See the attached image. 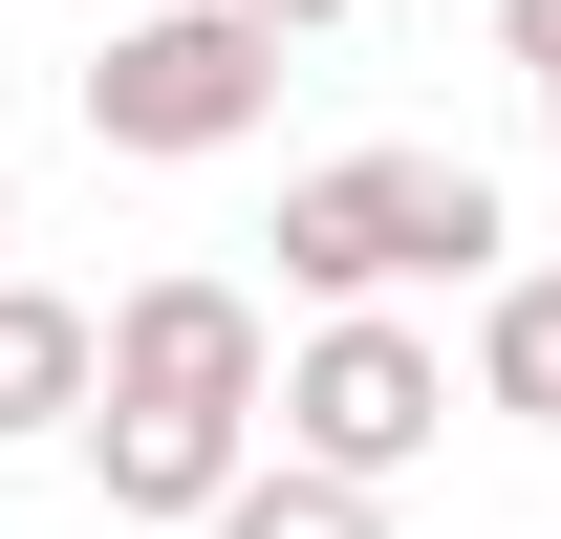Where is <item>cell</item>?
Listing matches in <instances>:
<instances>
[{"instance_id":"1","label":"cell","mask_w":561,"mask_h":539,"mask_svg":"<svg viewBox=\"0 0 561 539\" xmlns=\"http://www.w3.org/2000/svg\"><path fill=\"white\" fill-rule=\"evenodd\" d=\"M518 216H496L476 151H324V173H280V280L346 324V302H411V280H518L496 260Z\"/></svg>"},{"instance_id":"2","label":"cell","mask_w":561,"mask_h":539,"mask_svg":"<svg viewBox=\"0 0 561 539\" xmlns=\"http://www.w3.org/2000/svg\"><path fill=\"white\" fill-rule=\"evenodd\" d=\"M260 108H280V22H238V0H151V22H108V66H87V130L151 151V173L238 151Z\"/></svg>"},{"instance_id":"3","label":"cell","mask_w":561,"mask_h":539,"mask_svg":"<svg viewBox=\"0 0 561 539\" xmlns=\"http://www.w3.org/2000/svg\"><path fill=\"white\" fill-rule=\"evenodd\" d=\"M432 432H454V345H432L411 302H346V324L280 345V454L302 474H367V496H389Z\"/></svg>"},{"instance_id":"4","label":"cell","mask_w":561,"mask_h":539,"mask_svg":"<svg viewBox=\"0 0 561 539\" xmlns=\"http://www.w3.org/2000/svg\"><path fill=\"white\" fill-rule=\"evenodd\" d=\"M108 410H260L280 432V324L260 302H238V280H130V302H108Z\"/></svg>"},{"instance_id":"5","label":"cell","mask_w":561,"mask_h":539,"mask_svg":"<svg viewBox=\"0 0 561 539\" xmlns=\"http://www.w3.org/2000/svg\"><path fill=\"white\" fill-rule=\"evenodd\" d=\"M260 454H280L260 410H87V474H108V518H195V539H216V496H238Z\"/></svg>"},{"instance_id":"6","label":"cell","mask_w":561,"mask_h":539,"mask_svg":"<svg viewBox=\"0 0 561 539\" xmlns=\"http://www.w3.org/2000/svg\"><path fill=\"white\" fill-rule=\"evenodd\" d=\"M87 410H108V324L66 280H0V454L22 432H87Z\"/></svg>"},{"instance_id":"7","label":"cell","mask_w":561,"mask_h":539,"mask_svg":"<svg viewBox=\"0 0 561 539\" xmlns=\"http://www.w3.org/2000/svg\"><path fill=\"white\" fill-rule=\"evenodd\" d=\"M476 410H518V432H561V260L476 280Z\"/></svg>"},{"instance_id":"8","label":"cell","mask_w":561,"mask_h":539,"mask_svg":"<svg viewBox=\"0 0 561 539\" xmlns=\"http://www.w3.org/2000/svg\"><path fill=\"white\" fill-rule=\"evenodd\" d=\"M216 539H389V496H367V474H302V454H260L238 496H216Z\"/></svg>"},{"instance_id":"9","label":"cell","mask_w":561,"mask_h":539,"mask_svg":"<svg viewBox=\"0 0 561 539\" xmlns=\"http://www.w3.org/2000/svg\"><path fill=\"white\" fill-rule=\"evenodd\" d=\"M496 66H518V87L561 108V0H496Z\"/></svg>"},{"instance_id":"10","label":"cell","mask_w":561,"mask_h":539,"mask_svg":"<svg viewBox=\"0 0 561 539\" xmlns=\"http://www.w3.org/2000/svg\"><path fill=\"white\" fill-rule=\"evenodd\" d=\"M238 22H280V44H324V22H367V0H238Z\"/></svg>"},{"instance_id":"11","label":"cell","mask_w":561,"mask_h":539,"mask_svg":"<svg viewBox=\"0 0 561 539\" xmlns=\"http://www.w3.org/2000/svg\"><path fill=\"white\" fill-rule=\"evenodd\" d=\"M87 22H151V0H87Z\"/></svg>"},{"instance_id":"12","label":"cell","mask_w":561,"mask_h":539,"mask_svg":"<svg viewBox=\"0 0 561 539\" xmlns=\"http://www.w3.org/2000/svg\"><path fill=\"white\" fill-rule=\"evenodd\" d=\"M0 238H22V173H0Z\"/></svg>"},{"instance_id":"13","label":"cell","mask_w":561,"mask_h":539,"mask_svg":"<svg viewBox=\"0 0 561 539\" xmlns=\"http://www.w3.org/2000/svg\"><path fill=\"white\" fill-rule=\"evenodd\" d=\"M540 130H561V108H540Z\"/></svg>"}]
</instances>
